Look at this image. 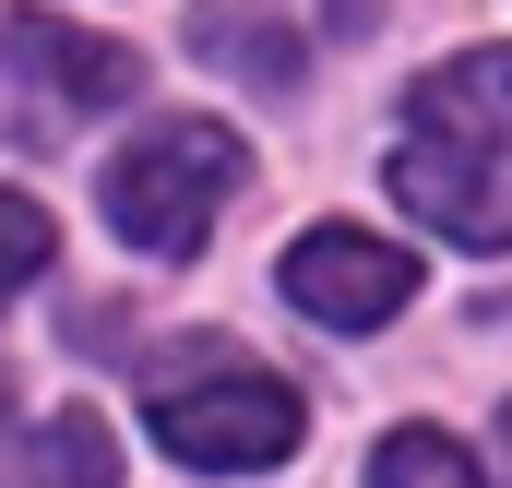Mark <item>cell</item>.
<instances>
[{"label": "cell", "instance_id": "obj_1", "mask_svg": "<svg viewBox=\"0 0 512 488\" xmlns=\"http://www.w3.org/2000/svg\"><path fill=\"white\" fill-rule=\"evenodd\" d=\"M393 203L465 250H512V48L417 72L393 131Z\"/></svg>", "mask_w": 512, "mask_h": 488}, {"label": "cell", "instance_id": "obj_2", "mask_svg": "<svg viewBox=\"0 0 512 488\" xmlns=\"http://www.w3.org/2000/svg\"><path fill=\"white\" fill-rule=\"evenodd\" d=\"M143 417H155V441H167L179 465H203V477L286 465L298 429H310L298 381H274V369L239 358V346H191V358H167V369H155V393H143Z\"/></svg>", "mask_w": 512, "mask_h": 488}, {"label": "cell", "instance_id": "obj_3", "mask_svg": "<svg viewBox=\"0 0 512 488\" xmlns=\"http://www.w3.org/2000/svg\"><path fill=\"white\" fill-rule=\"evenodd\" d=\"M239 179H251V155H239L227 120H167L131 155H108V227L155 262H191L215 239V215L239 203Z\"/></svg>", "mask_w": 512, "mask_h": 488}, {"label": "cell", "instance_id": "obj_4", "mask_svg": "<svg viewBox=\"0 0 512 488\" xmlns=\"http://www.w3.org/2000/svg\"><path fill=\"white\" fill-rule=\"evenodd\" d=\"M286 298L322 334H370V322H393L417 298V250L370 239V227H310V239L286 250Z\"/></svg>", "mask_w": 512, "mask_h": 488}, {"label": "cell", "instance_id": "obj_5", "mask_svg": "<svg viewBox=\"0 0 512 488\" xmlns=\"http://www.w3.org/2000/svg\"><path fill=\"white\" fill-rule=\"evenodd\" d=\"M0 60H12V84H24L48 120H96V108H120L131 84H143V60H131L120 36H84V24H60V12H12V24H0Z\"/></svg>", "mask_w": 512, "mask_h": 488}, {"label": "cell", "instance_id": "obj_6", "mask_svg": "<svg viewBox=\"0 0 512 488\" xmlns=\"http://www.w3.org/2000/svg\"><path fill=\"white\" fill-rule=\"evenodd\" d=\"M0 488H120V441L96 405H60L48 429H12L0 441Z\"/></svg>", "mask_w": 512, "mask_h": 488}, {"label": "cell", "instance_id": "obj_7", "mask_svg": "<svg viewBox=\"0 0 512 488\" xmlns=\"http://www.w3.org/2000/svg\"><path fill=\"white\" fill-rule=\"evenodd\" d=\"M191 48H203L215 72H239V84H274V96L298 84V36L262 24L251 0H203V12H191Z\"/></svg>", "mask_w": 512, "mask_h": 488}, {"label": "cell", "instance_id": "obj_8", "mask_svg": "<svg viewBox=\"0 0 512 488\" xmlns=\"http://www.w3.org/2000/svg\"><path fill=\"white\" fill-rule=\"evenodd\" d=\"M370 488H489V477H477V453L453 429H393L370 453Z\"/></svg>", "mask_w": 512, "mask_h": 488}, {"label": "cell", "instance_id": "obj_9", "mask_svg": "<svg viewBox=\"0 0 512 488\" xmlns=\"http://www.w3.org/2000/svg\"><path fill=\"white\" fill-rule=\"evenodd\" d=\"M48 250H60V227H48V203L0 191V298H24V286L48 274Z\"/></svg>", "mask_w": 512, "mask_h": 488}, {"label": "cell", "instance_id": "obj_10", "mask_svg": "<svg viewBox=\"0 0 512 488\" xmlns=\"http://www.w3.org/2000/svg\"><path fill=\"white\" fill-rule=\"evenodd\" d=\"M501 453H512V405H501Z\"/></svg>", "mask_w": 512, "mask_h": 488}]
</instances>
